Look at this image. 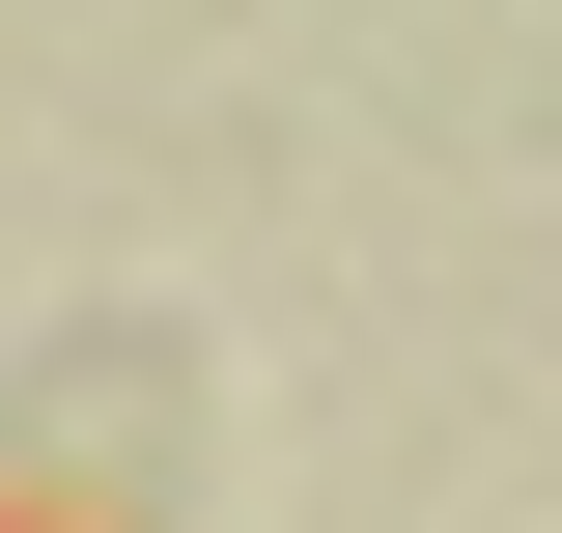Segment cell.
<instances>
[{"label": "cell", "mask_w": 562, "mask_h": 533, "mask_svg": "<svg viewBox=\"0 0 562 533\" xmlns=\"http://www.w3.org/2000/svg\"><path fill=\"white\" fill-rule=\"evenodd\" d=\"M0 533H113V506H57V477H0Z\"/></svg>", "instance_id": "obj_1"}]
</instances>
